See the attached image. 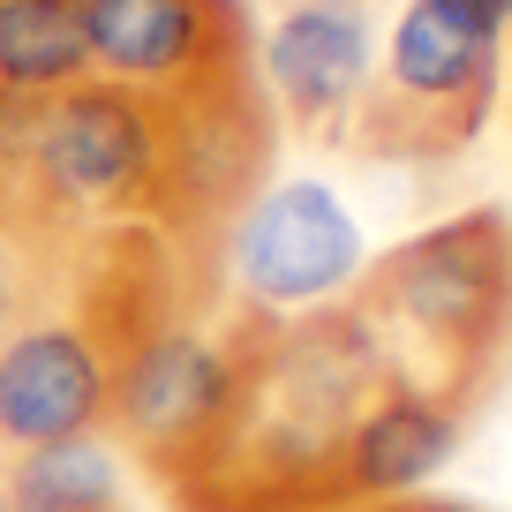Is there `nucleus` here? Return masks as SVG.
Segmentation results:
<instances>
[{
  "instance_id": "f257e3e1",
  "label": "nucleus",
  "mask_w": 512,
  "mask_h": 512,
  "mask_svg": "<svg viewBox=\"0 0 512 512\" xmlns=\"http://www.w3.org/2000/svg\"><path fill=\"white\" fill-rule=\"evenodd\" d=\"M241 392L174 512H339V445L384 377H400L354 302L309 317H234Z\"/></svg>"
},
{
  "instance_id": "f03ea898",
  "label": "nucleus",
  "mask_w": 512,
  "mask_h": 512,
  "mask_svg": "<svg viewBox=\"0 0 512 512\" xmlns=\"http://www.w3.org/2000/svg\"><path fill=\"white\" fill-rule=\"evenodd\" d=\"M392 369L475 415L512 354V211L475 204L369 256L347 294Z\"/></svg>"
},
{
  "instance_id": "7ed1b4c3",
  "label": "nucleus",
  "mask_w": 512,
  "mask_h": 512,
  "mask_svg": "<svg viewBox=\"0 0 512 512\" xmlns=\"http://www.w3.org/2000/svg\"><path fill=\"white\" fill-rule=\"evenodd\" d=\"M166 189V106L121 83L76 76L38 98L16 174L0 181V219L83 249L121 226H159Z\"/></svg>"
},
{
  "instance_id": "20e7f679",
  "label": "nucleus",
  "mask_w": 512,
  "mask_h": 512,
  "mask_svg": "<svg viewBox=\"0 0 512 512\" xmlns=\"http://www.w3.org/2000/svg\"><path fill=\"white\" fill-rule=\"evenodd\" d=\"M512 0H407L377 38V76L354 106L347 151L377 166H445L490 128Z\"/></svg>"
},
{
  "instance_id": "39448f33",
  "label": "nucleus",
  "mask_w": 512,
  "mask_h": 512,
  "mask_svg": "<svg viewBox=\"0 0 512 512\" xmlns=\"http://www.w3.org/2000/svg\"><path fill=\"white\" fill-rule=\"evenodd\" d=\"M362 272L369 234L354 204L317 174H272L211 241V279L226 287V309L264 324L347 302Z\"/></svg>"
},
{
  "instance_id": "423d86ee",
  "label": "nucleus",
  "mask_w": 512,
  "mask_h": 512,
  "mask_svg": "<svg viewBox=\"0 0 512 512\" xmlns=\"http://www.w3.org/2000/svg\"><path fill=\"white\" fill-rule=\"evenodd\" d=\"M83 68L98 83L196 106L256 83V23L241 0H76Z\"/></svg>"
},
{
  "instance_id": "0eeeda50",
  "label": "nucleus",
  "mask_w": 512,
  "mask_h": 512,
  "mask_svg": "<svg viewBox=\"0 0 512 512\" xmlns=\"http://www.w3.org/2000/svg\"><path fill=\"white\" fill-rule=\"evenodd\" d=\"M106 392H113V339L68 272L46 309H31L0 339V452L106 437Z\"/></svg>"
},
{
  "instance_id": "6e6552de",
  "label": "nucleus",
  "mask_w": 512,
  "mask_h": 512,
  "mask_svg": "<svg viewBox=\"0 0 512 512\" xmlns=\"http://www.w3.org/2000/svg\"><path fill=\"white\" fill-rule=\"evenodd\" d=\"M377 0H287L256 38V91L302 144H347L377 76Z\"/></svg>"
},
{
  "instance_id": "1a4fd4ad",
  "label": "nucleus",
  "mask_w": 512,
  "mask_h": 512,
  "mask_svg": "<svg viewBox=\"0 0 512 512\" xmlns=\"http://www.w3.org/2000/svg\"><path fill=\"white\" fill-rule=\"evenodd\" d=\"M460 437H467L460 400H445V392H430L415 377H384L369 392V407L354 415L347 445H339V512L430 490V475L452 467Z\"/></svg>"
},
{
  "instance_id": "9d476101",
  "label": "nucleus",
  "mask_w": 512,
  "mask_h": 512,
  "mask_svg": "<svg viewBox=\"0 0 512 512\" xmlns=\"http://www.w3.org/2000/svg\"><path fill=\"white\" fill-rule=\"evenodd\" d=\"M0 497L16 512H128V482L106 437H61L0 460Z\"/></svg>"
},
{
  "instance_id": "9b49d317",
  "label": "nucleus",
  "mask_w": 512,
  "mask_h": 512,
  "mask_svg": "<svg viewBox=\"0 0 512 512\" xmlns=\"http://www.w3.org/2000/svg\"><path fill=\"white\" fill-rule=\"evenodd\" d=\"M76 76H91L76 0H0V91L46 98Z\"/></svg>"
},
{
  "instance_id": "f8f14e48",
  "label": "nucleus",
  "mask_w": 512,
  "mask_h": 512,
  "mask_svg": "<svg viewBox=\"0 0 512 512\" xmlns=\"http://www.w3.org/2000/svg\"><path fill=\"white\" fill-rule=\"evenodd\" d=\"M68 256L76 249H61V241L31 234V226H16V219H0V339L16 332L31 309H46L53 294H61Z\"/></svg>"
},
{
  "instance_id": "ddd939ff",
  "label": "nucleus",
  "mask_w": 512,
  "mask_h": 512,
  "mask_svg": "<svg viewBox=\"0 0 512 512\" xmlns=\"http://www.w3.org/2000/svg\"><path fill=\"white\" fill-rule=\"evenodd\" d=\"M362 512H482V505H467V497H430V490H415V497H384V505H362Z\"/></svg>"
},
{
  "instance_id": "4468645a",
  "label": "nucleus",
  "mask_w": 512,
  "mask_h": 512,
  "mask_svg": "<svg viewBox=\"0 0 512 512\" xmlns=\"http://www.w3.org/2000/svg\"><path fill=\"white\" fill-rule=\"evenodd\" d=\"M0 512H16V505H8V497H0Z\"/></svg>"
}]
</instances>
